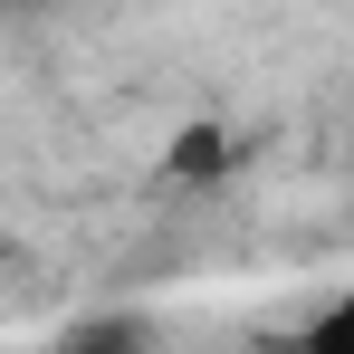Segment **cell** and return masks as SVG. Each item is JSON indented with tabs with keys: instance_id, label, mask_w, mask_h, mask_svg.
<instances>
[{
	"instance_id": "obj_1",
	"label": "cell",
	"mask_w": 354,
	"mask_h": 354,
	"mask_svg": "<svg viewBox=\"0 0 354 354\" xmlns=\"http://www.w3.org/2000/svg\"><path fill=\"white\" fill-rule=\"evenodd\" d=\"M316 345H354V297H345V306H326V316H316Z\"/></svg>"
}]
</instances>
